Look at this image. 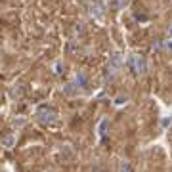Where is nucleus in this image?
Returning <instances> with one entry per match:
<instances>
[{
  "instance_id": "1",
  "label": "nucleus",
  "mask_w": 172,
  "mask_h": 172,
  "mask_svg": "<svg viewBox=\"0 0 172 172\" xmlns=\"http://www.w3.org/2000/svg\"><path fill=\"white\" fill-rule=\"evenodd\" d=\"M37 121L42 124H54V122H57V113L54 109H50L48 105H42L37 111Z\"/></svg>"
},
{
  "instance_id": "2",
  "label": "nucleus",
  "mask_w": 172,
  "mask_h": 172,
  "mask_svg": "<svg viewBox=\"0 0 172 172\" xmlns=\"http://www.w3.org/2000/svg\"><path fill=\"white\" fill-rule=\"evenodd\" d=\"M128 65L136 75H143L147 71V63H145V57L143 55H130L128 57Z\"/></svg>"
},
{
  "instance_id": "3",
  "label": "nucleus",
  "mask_w": 172,
  "mask_h": 172,
  "mask_svg": "<svg viewBox=\"0 0 172 172\" xmlns=\"http://www.w3.org/2000/svg\"><path fill=\"white\" fill-rule=\"evenodd\" d=\"M122 67V57L121 54H113L111 55V60H109V67H107V71L111 73H119V69Z\"/></svg>"
},
{
  "instance_id": "4",
  "label": "nucleus",
  "mask_w": 172,
  "mask_h": 172,
  "mask_svg": "<svg viewBox=\"0 0 172 172\" xmlns=\"http://www.w3.org/2000/svg\"><path fill=\"white\" fill-rule=\"evenodd\" d=\"M107 126H109V119H101L99 124H98V136L99 140H103V138L107 136Z\"/></svg>"
},
{
  "instance_id": "5",
  "label": "nucleus",
  "mask_w": 172,
  "mask_h": 172,
  "mask_svg": "<svg viewBox=\"0 0 172 172\" xmlns=\"http://www.w3.org/2000/svg\"><path fill=\"white\" fill-rule=\"evenodd\" d=\"M14 145H15V134H6V136L2 138V147L11 149Z\"/></svg>"
},
{
  "instance_id": "6",
  "label": "nucleus",
  "mask_w": 172,
  "mask_h": 172,
  "mask_svg": "<svg viewBox=\"0 0 172 172\" xmlns=\"http://www.w3.org/2000/svg\"><path fill=\"white\" fill-rule=\"evenodd\" d=\"M77 84H78V86H82V88H86V86H88V78H86V75H84V73H78V75H77Z\"/></svg>"
},
{
  "instance_id": "7",
  "label": "nucleus",
  "mask_w": 172,
  "mask_h": 172,
  "mask_svg": "<svg viewBox=\"0 0 172 172\" xmlns=\"http://www.w3.org/2000/svg\"><path fill=\"white\" fill-rule=\"evenodd\" d=\"M119 172H132V168H130V165H128V163H122V165H121V168H119Z\"/></svg>"
},
{
  "instance_id": "8",
  "label": "nucleus",
  "mask_w": 172,
  "mask_h": 172,
  "mask_svg": "<svg viewBox=\"0 0 172 172\" xmlns=\"http://www.w3.org/2000/svg\"><path fill=\"white\" fill-rule=\"evenodd\" d=\"M23 124H25V119H15L14 121V126H17V128H21Z\"/></svg>"
}]
</instances>
